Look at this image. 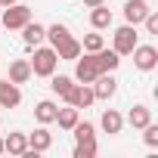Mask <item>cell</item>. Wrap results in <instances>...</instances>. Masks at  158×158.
Listing matches in <instances>:
<instances>
[{"instance_id": "6da1fadb", "label": "cell", "mask_w": 158, "mask_h": 158, "mask_svg": "<svg viewBox=\"0 0 158 158\" xmlns=\"http://www.w3.org/2000/svg\"><path fill=\"white\" fill-rule=\"evenodd\" d=\"M31 50H34V56L28 59V62H31V74H37V77H50V74L56 71V65H59L56 50H53V47H31Z\"/></svg>"}, {"instance_id": "7a4b0ae2", "label": "cell", "mask_w": 158, "mask_h": 158, "mask_svg": "<svg viewBox=\"0 0 158 158\" xmlns=\"http://www.w3.org/2000/svg\"><path fill=\"white\" fill-rule=\"evenodd\" d=\"M136 44H139L136 25H121V28H115V34H112V50H115L118 56H130Z\"/></svg>"}, {"instance_id": "3957f363", "label": "cell", "mask_w": 158, "mask_h": 158, "mask_svg": "<svg viewBox=\"0 0 158 158\" xmlns=\"http://www.w3.org/2000/svg\"><path fill=\"white\" fill-rule=\"evenodd\" d=\"M99 74H102V71H99L93 53H81V56L74 59V81H77V84H93Z\"/></svg>"}, {"instance_id": "277c9868", "label": "cell", "mask_w": 158, "mask_h": 158, "mask_svg": "<svg viewBox=\"0 0 158 158\" xmlns=\"http://www.w3.org/2000/svg\"><path fill=\"white\" fill-rule=\"evenodd\" d=\"M31 22V10L25 3H13L3 6V19H0V28H10V31H22V25Z\"/></svg>"}, {"instance_id": "5b68a950", "label": "cell", "mask_w": 158, "mask_h": 158, "mask_svg": "<svg viewBox=\"0 0 158 158\" xmlns=\"http://www.w3.org/2000/svg\"><path fill=\"white\" fill-rule=\"evenodd\" d=\"M130 56H133V65H136L139 71H152V68L158 65V50H155L152 44H136Z\"/></svg>"}, {"instance_id": "8992f818", "label": "cell", "mask_w": 158, "mask_h": 158, "mask_svg": "<svg viewBox=\"0 0 158 158\" xmlns=\"http://www.w3.org/2000/svg\"><path fill=\"white\" fill-rule=\"evenodd\" d=\"M65 102H68V106H74L77 112H81V109H90V106L96 102V96H93V87H90V84H74V87L68 90Z\"/></svg>"}, {"instance_id": "52a82bcc", "label": "cell", "mask_w": 158, "mask_h": 158, "mask_svg": "<svg viewBox=\"0 0 158 158\" xmlns=\"http://www.w3.org/2000/svg\"><path fill=\"white\" fill-rule=\"evenodd\" d=\"M93 87V96L96 99H112L115 93H118V81H115V71H102L96 81L90 84Z\"/></svg>"}, {"instance_id": "ba28073f", "label": "cell", "mask_w": 158, "mask_h": 158, "mask_svg": "<svg viewBox=\"0 0 158 158\" xmlns=\"http://www.w3.org/2000/svg\"><path fill=\"white\" fill-rule=\"evenodd\" d=\"M19 102H22L19 84H13L10 77H3V81H0V109H16Z\"/></svg>"}, {"instance_id": "9c48e42d", "label": "cell", "mask_w": 158, "mask_h": 158, "mask_svg": "<svg viewBox=\"0 0 158 158\" xmlns=\"http://www.w3.org/2000/svg\"><path fill=\"white\" fill-rule=\"evenodd\" d=\"M146 16H149V3H146V0H127V3H124V19H127V25H143Z\"/></svg>"}, {"instance_id": "30bf717a", "label": "cell", "mask_w": 158, "mask_h": 158, "mask_svg": "<svg viewBox=\"0 0 158 158\" xmlns=\"http://www.w3.org/2000/svg\"><path fill=\"white\" fill-rule=\"evenodd\" d=\"M112 22H115V16H112V10H109L106 3H99V6H90V25H93L96 31H106V28H112Z\"/></svg>"}, {"instance_id": "8fae6325", "label": "cell", "mask_w": 158, "mask_h": 158, "mask_svg": "<svg viewBox=\"0 0 158 158\" xmlns=\"http://www.w3.org/2000/svg\"><path fill=\"white\" fill-rule=\"evenodd\" d=\"M22 40H25V47H40L47 40V28L40 22H28V25H22Z\"/></svg>"}, {"instance_id": "7c38bea8", "label": "cell", "mask_w": 158, "mask_h": 158, "mask_svg": "<svg viewBox=\"0 0 158 158\" xmlns=\"http://www.w3.org/2000/svg\"><path fill=\"white\" fill-rule=\"evenodd\" d=\"M53 146V133L47 130V124H40L34 133H28V149H34V152H47Z\"/></svg>"}, {"instance_id": "4fadbf2b", "label": "cell", "mask_w": 158, "mask_h": 158, "mask_svg": "<svg viewBox=\"0 0 158 158\" xmlns=\"http://www.w3.org/2000/svg\"><path fill=\"white\" fill-rule=\"evenodd\" d=\"M10 81L13 84H28L31 81V62L28 59H13L10 62Z\"/></svg>"}, {"instance_id": "5bb4252c", "label": "cell", "mask_w": 158, "mask_h": 158, "mask_svg": "<svg viewBox=\"0 0 158 158\" xmlns=\"http://www.w3.org/2000/svg\"><path fill=\"white\" fill-rule=\"evenodd\" d=\"M81 53H84V50H81V40H74V37H65V40L56 47V56H59V62H74Z\"/></svg>"}, {"instance_id": "9a60e30c", "label": "cell", "mask_w": 158, "mask_h": 158, "mask_svg": "<svg viewBox=\"0 0 158 158\" xmlns=\"http://www.w3.org/2000/svg\"><path fill=\"white\" fill-rule=\"evenodd\" d=\"M99 124H102V130H106L109 136H118V133H121V127H124V118H121V112L106 109V112H102V118H99Z\"/></svg>"}, {"instance_id": "2e32d148", "label": "cell", "mask_w": 158, "mask_h": 158, "mask_svg": "<svg viewBox=\"0 0 158 158\" xmlns=\"http://www.w3.org/2000/svg\"><path fill=\"white\" fill-rule=\"evenodd\" d=\"M25 149H28V133L13 130L10 136H3V152H10V155H22Z\"/></svg>"}, {"instance_id": "e0dca14e", "label": "cell", "mask_w": 158, "mask_h": 158, "mask_svg": "<svg viewBox=\"0 0 158 158\" xmlns=\"http://www.w3.org/2000/svg\"><path fill=\"white\" fill-rule=\"evenodd\" d=\"M93 59H96V65H99V71H115L118 65H121V56L115 53V50H96L93 53Z\"/></svg>"}, {"instance_id": "ac0fdd59", "label": "cell", "mask_w": 158, "mask_h": 158, "mask_svg": "<svg viewBox=\"0 0 158 158\" xmlns=\"http://www.w3.org/2000/svg\"><path fill=\"white\" fill-rule=\"evenodd\" d=\"M56 109H59V106H56L53 99H40V102L34 106V121H37V124H53V121H56Z\"/></svg>"}, {"instance_id": "d6986e66", "label": "cell", "mask_w": 158, "mask_h": 158, "mask_svg": "<svg viewBox=\"0 0 158 158\" xmlns=\"http://www.w3.org/2000/svg\"><path fill=\"white\" fill-rule=\"evenodd\" d=\"M77 121H81V115H77V109L74 106H65V109H56V121L53 124H59L62 130H71Z\"/></svg>"}, {"instance_id": "ffe728a7", "label": "cell", "mask_w": 158, "mask_h": 158, "mask_svg": "<svg viewBox=\"0 0 158 158\" xmlns=\"http://www.w3.org/2000/svg\"><path fill=\"white\" fill-rule=\"evenodd\" d=\"M149 121H152V112H149L146 106H133V109L127 112V124H130L133 130H143Z\"/></svg>"}, {"instance_id": "44dd1931", "label": "cell", "mask_w": 158, "mask_h": 158, "mask_svg": "<svg viewBox=\"0 0 158 158\" xmlns=\"http://www.w3.org/2000/svg\"><path fill=\"white\" fill-rule=\"evenodd\" d=\"M71 87H74V77H68V74H56V71L50 74V90H53L56 96H62V99H65Z\"/></svg>"}, {"instance_id": "7402d4cb", "label": "cell", "mask_w": 158, "mask_h": 158, "mask_svg": "<svg viewBox=\"0 0 158 158\" xmlns=\"http://www.w3.org/2000/svg\"><path fill=\"white\" fill-rule=\"evenodd\" d=\"M65 37H71V31H68V25H62V22H56V25H50L47 28V40H50V47L56 50Z\"/></svg>"}, {"instance_id": "603a6c76", "label": "cell", "mask_w": 158, "mask_h": 158, "mask_svg": "<svg viewBox=\"0 0 158 158\" xmlns=\"http://www.w3.org/2000/svg\"><path fill=\"white\" fill-rule=\"evenodd\" d=\"M102 47H106V37H102L96 28H93L90 34H84V40H81V50H84V53H96V50H102Z\"/></svg>"}, {"instance_id": "cb8c5ba5", "label": "cell", "mask_w": 158, "mask_h": 158, "mask_svg": "<svg viewBox=\"0 0 158 158\" xmlns=\"http://www.w3.org/2000/svg\"><path fill=\"white\" fill-rule=\"evenodd\" d=\"M71 133H74V143H81V139H96V127H93L90 121H77V124L71 127Z\"/></svg>"}, {"instance_id": "d4e9b609", "label": "cell", "mask_w": 158, "mask_h": 158, "mask_svg": "<svg viewBox=\"0 0 158 158\" xmlns=\"http://www.w3.org/2000/svg\"><path fill=\"white\" fill-rule=\"evenodd\" d=\"M96 155V139H81L74 143V158H93Z\"/></svg>"}, {"instance_id": "484cf974", "label": "cell", "mask_w": 158, "mask_h": 158, "mask_svg": "<svg viewBox=\"0 0 158 158\" xmlns=\"http://www.w3.org/2000/svg\"><path fill=\"white\" fill-rule=\"evenodd\" d=\"M143 139H146V146H149V149H158V124H152V121H149V124L143 127Z\"/></svg>"}, {"instance_id": "4316f807", "label": "cell", "mask_w": 158, "mask_h": 158, "mask_svg": "<svg viewBox=\"0 0 158 158\" xmlns=\"http://www.w3.org/2000/svg\"><path fill=\"white\" fill-rule=\"evenodd\" d=\"M143 25H146V31H149V34H158V13H152V10H149V16L143 19Z\"/></svg>"}, {"instance_id": "83f0119b", "label": "cell", "mask_w": 158, "mask_h": 158, "mask_svg": "<svg viewBox=\"0 0 158 158\" xmlns=\"http://www.w3.org/2000/svg\"><path fill=\"white\" fill-rule=\"evenodd\" d=\"M99 3H106V0H84V6H99Z\"/></svg>"}, {"instance_id": "f1b7e54d", "label": "cell", "mask_w": 158, "mask_h": 158, "mask_svg": "<svg viewBox=\"0 0 158 158\" xmlns=\"http://www.w3.org/2000/svg\"><path fill=\"white\" fill-rule=\"evenodd\" d=\"M13 3H19V0H0V10H3V6H13Z\"/></svg>"}, {"instance_id": "f546056e", "label": "cell", "mask_w": 158, "mask_h": 158, "mask_svg": "<svg viewBox=\"0 0 158 158\" xmlns=\"http://www.w3.org/2000/svg\"><path fill=\"white\" fill-rule=\"evenodd\" d=\"M0 155H3V136H0Z\"/></svg>"}]
</instances>
